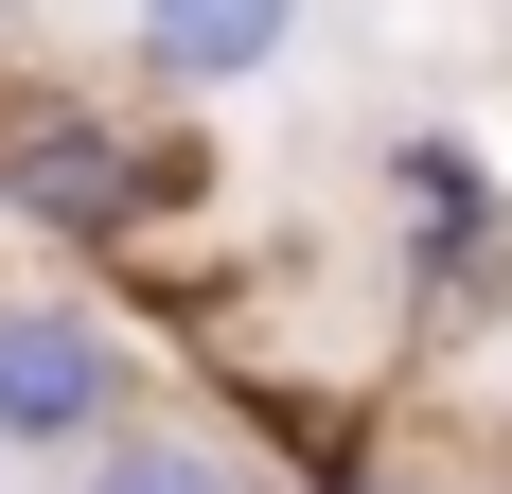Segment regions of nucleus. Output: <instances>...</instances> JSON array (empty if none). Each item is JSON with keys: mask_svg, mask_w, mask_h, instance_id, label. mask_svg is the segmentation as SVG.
Here are the masks:
<instances>
[{"mask_svg": "<svg viewBox=\"0 0 512 494\" xmlns=\"http://www.w3.org/2000/svg\"><path fill=\"white\" fill-rule=\"evenodd\" d=\"M195 142H177V106H106V89H53V71H18L0 89V230L36 247H159L177 212H195Z\"/></svg>", "mask_w": 512, "mask_h": 494, "instance_id": "nucleus-1", "label": "nucleus"}, {"mask_svg": "<svg viewBox=\"0 0 512 494\" xmlns=\"http://www.w3.org/2000/svg\"><path fill=\"white\" fill-rule=\"evenodd\" d=\"M142 424V353L106 300H0V459H89Z\"/></svg>", "mask_w": 512, "mask_h": 494, "instance_id": "nucleus-2", "label": "nucleus"}, {"mask_svg": "<svg viewBox=\"0 0 512 494\" xmlns=\"http://www.w3.org/2000/svg\"><path fill=\"white\" fill-rule=\"evenodd\" d=\"M389 212H407V283L442 318H495L512 300V195H495V159L460 124H389Z\"/></svg>", "mask_w": 512, "mask_h": 494, "instance_id": "nucleus-3", "label": "nucleus"}, {"mask_svg": "<svg viewBox=\"0 0 512 494\" xmlns=\"http://www.w3.org/2000/svg\"><path fill=\"white\" fill-rule=\"evenodd\" d=\"M301 18L318 0H124V71L159 106H230V89H265L301 53Z\"/></svg>", "mask_w": 512, "mask_h": 494, "instance_id": "nucleus-4", "label": "nucleus"}, {"mask_svg": "<svg viewBox=\"0 0 512 494\" xmlns=\"http://www.w3.org/2000/svg\"><path fill=\"white\" fill-rule=\"evenodd\" d=\"M71 494H265V477L212 442V424H124V442L71 459Z\"/></svg>", "mask_w": 512, "mask_h": 494, "instance_id": "nucleus-5", "label": "nucleus"}, {"mask_svg": "<svg viewBox=\"0 0 512 494\" xmlns=\"http://www.w3.org/2000/svg\"><path fill=\"white\" fill-rule=\"evenodd\" d=\"M301 494H407V477H389L354 424H318V442H301Z\"/></svg>", "mask_w": 512, "mask_h": 494, "instance_id": "nucleus-6", "label": "nucleus"}, {"mask_svg": "<svg viewBox=\"0 0 512 494\" xmlns=\"http://www.w3.org/2000/svg\"><path fill=\"white\" fill-rule=\"evenodd\" d=\"M0 89H18V71H0Z\"/></svg>", "mask_w": 512, "mask_h": 494, "instance_id": "nucleus-7", "label": "nucleus"}]
</instances>
